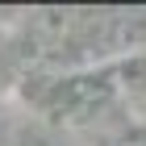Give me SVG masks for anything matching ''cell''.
<instances>
[{
	"label": "cell",
	"mask_w": 146,
	"mask_h": 146,
	"mask_svg": "<svg viewBox=\"0 0 146 146\" xmlns=\"http://www.w3.org/2000/svg\"><path fill=\"white\" fill-rule=\"evenodd\" d=\"M121 146H146V142H142V138H129V142H121Z\"/></svg>",
	"instance_id": "6da1fadb"
}]
</instances>
